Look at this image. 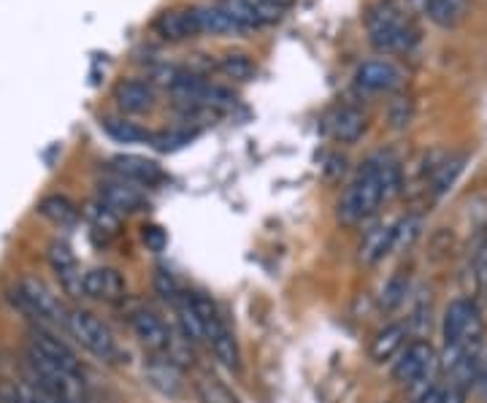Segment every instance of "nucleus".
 Returning <instances> with one entry per match:
<instances>
[{
    "mask_svg": "<svg viewBox=\"0 0 487 403\" xmlns=\"http://www.w3.org/2000/svg\"><path fill=\"white\" fill-rule=\"evenodd\" d=\"M366 30H369V41L374 49L379 52H412L414 44L420 41L417 28L401 14V9L390 0H379L374 4L366 14Z\"/></svg>",
    "mask_w": 487,
    "mask_h": 403,
    "instance_id": "nucleus-1",
    "label": "nucleus"
},
{
    "mask_svg": "<svg viewBox=\"0 0 487 403\" xmlns=\"http://www.w3.org/2000/svg\"><path fill=\"white\" fill-rule=\"evenodd\" d=\"M382 203H385V193H382V182H379V160H377V155H371L363 163L358 179L347 187V193L339 203V219L344 225H361Z\"/></svg>",
    "mask_w": 487,
    "mask_h": 403,
    "instance_id": "nucleus-2",
    "label": "nucleus"
},
{
    "mask_svg": "<svg viewBox=\"0 0 487 403\" xmlns=\"http://www.w3.org/2000/svg\"><path fill=\"white\" fill-rule=\"evenodd\" d=\"M12 301L20 304V309L25 314H30V320H36V322H55V325L60 322V325H65V320H68V312L63 309L57 296L36 277L20 279L17 290L12 293Z\"/></svg>",
    "mask_w": 487,
    "mask_h": 403,
    "instance_id": "nucleus-3",
    "label": "nucleus"
},
{
    "mask_svg": "<svg viewBox=\"0 0 487 403\" xmlns=\"http://www.w3.org/2000/svg\"><path fill=\"white\" fill-rule=\"evenodd\" d=\"M65 328L71 330V336L95 357L100 360H114L117 357V341L111 336V330L87 309H71Z\"/></svg>",
    "mask_w": 487,
    "mask_h": 403,
    "instance_id": "nucleus-4",
    "label": "nucleus"
},
{
    "mask_svg": "<svg viewBox=\"0 0 487 403\" xmlns=\"http://www.w3.org/2000/svg\"><path fill=\"white\" fill-rule=\"evenodd\" d=\"M441 336H444V347L482 339V317L471 298H457L447 306L444 322H441Z\"/></svg>",
    "mask_w": 487,
    "mask_h": 403,
    "instance_id": "nucleus-5",
    "label": "nucleus"
},
{
    "mask_svg": "<svg viewBox=\"0 0 487 403\" xmlns=\"http://www.w3.org/2000/svg\"><path fill=\"white\" fill-rule=\"evenodd\" d=\"M436 349L430 347V341H422V339H417V341H412L404 352H401V357L396 360V365H393V379L398 382V384H417L420 379H425L428 373H430V368L436 365Z\"/></svg>",
    "mask_w": 487,
    "mask_h": 403,
    "instance_id": "nucleus-6",
    "label": "nucleus"
},
{
    "mask_svg": "<svg viewBox=\"0 0 487 403\" xmlns=\"http://www.w3.org/2000/svg\"><path fill=\"white\" fill-rule=\"evenodd\" d=\"M47 260L52 265V271L57 274L60 279V287L79 298L84 296V274L79 271V262H76V254L71 252V246L65 241H52L49 249H47Z\"/></svg>",
    "mask_w": 487,
    "mask_h": 403,
    "instance_id": "nucleus-7",
    "label": "nucleus"
},
{
    "mask_svg": "<svg viewBox=\"0 0 487 403\" xmlns=\"http://www.w3.org/2000/svg\"><path fill=\"white\" fill-rule=\"evenodd\" d=\"M130 328L135 333V339L154 355H166L174 344V336L171 330L166 328V322H162L154 312L149 309H141V312H133L130 314Z\"/></svg>",
    "mask_w": 487,
    "mask_h": 403,
    "instance_id": "nucleus-8",
    "label": "nucleus"
},
{
    "mask_svg": "<svg viewBox=\"0 0 487 403\" xmlns=\"http://www.w3.org/2000/svg\"><path fill=\"white\" fill-rule=\"evenodd\" d=\"M355 84L366 92H393L404 84V73L390 60H369L358 68Z\"/></svg>",
    "mask_w": 487,
    "mask_h": 403,
    "instance_id": "nucleus-9",
    "label": "nucleus"
},
{
    "mask_svg": "<svg viewBox=\"0 0 487 403\" xmlns=\"http://www.w3.org/2000/svg\"><path fill=\"white\" fill-rule=\"evenodd\" d=\"M468 252L471 254L463 268V285L468 296L487 298V230H476Z\"/></svg>",
    "mask_w": 487,
    "mask_h": 403,
    "instance_id": "nucleus-10",
    "label": "nucleus"
},
{
    "mask_svg": "<svg viewBox=\"0 0 487 403\" xmlns=\"http://www.w3.org/2000/svg\"><path fill=\"white\" fill-rule=\"evenodd\" d=\"M84 296L103 304H117L125 298V279L117 268H92L84 274Z\"/></svg>",
    "mask_w": 487,
    "mask_h": 403,
    "instance_id": "nucleus-11",
    "label": "nucleus"
},
{
    "mask_svg": "<svg viewBox=\"0 0 487 403\" xmlns=\"http://www.w3.org/2000/svg\"><path fill=\"white\" fill-rule=\"evenodd\" d=\"M154 33L162 39V41H187V39H196L201 33L198 28V17H196V9H171V12H162L157 20H154Z\"/></svg>",
    "mask_w": 487,
    "mask_h": 403,
    "instance_id": "nucleus-12",
    "label": "nucleus"
},
{
    "mask_svg": "<svg viewBox=\"0 0 487 403\" xmlns=\"http://www.w3.org/2000/svg\"><path fill=\"white\" fill-rule=\"evenodd\" d=\"M143 373H146V382L160 390L162 395H169V398H177L182 395L185 390V382H182V368L177 363H171L166 355H154L146 360L143 365Z\"/></svg>",
    "mask_w": 487,
    "mask_h": 403,
    "instance_id": "nucleus-13",
    "label": "nucleus"
},
{
    "mask_svg": "<svg viewBox=\"0 0 487 403\" xmlns=\"http://www.w3.org/2000/svg\"><path fill=\"white\" fill-rule=\"evenodd\" d=\"M98 198L114 209L117 214H135L146 206V198L141 190H135L130 182L125 179H114V182H103L100 190H98Z\"/></svg>",
    "mask_w": 487,
    "mask_h": 403,
    "instance_id": "nucleus-14",
    "label": "nucleus"
},
{
    "mask_svg": "<svg viewBox=\"0 0 487 403\" xmlns=\"http://www.w3.org/2000/svg\"><path fill=\"white\" fill-rule=\"evenodd\" d=\"M111 174H117V179H125V182H135V184H157L162 179V171L157 163L146 160V158H138V155H119L109 163Z\"/></svg>",
    "mask_w": 487,
    "mask_h": 403,
    "instance_id": "nucleus-15",
    "label": "nucleus"
},
{
    "mask_svg": "<svg viewBox=\"0 0 487 403\" xmlns=\"http://www.w3.org/2000/svg\"><path fill=\"white\" fill-rule=\"evenodd\" d=\"M28 347L36 349L39 355H44L47 360L57 363V365H65V368H71V371H82L79 357L74 355V349H71L65 341H60L55 333H49V330L36 328V330L30 333V344H28Z\"/></svg>",
    "mask_w": 487,
    "mask_h": 403,
    "instance_id": "nucleus-16",
    "label": "nucleus"
},
{
    "mask_svg": "<svg viewBox=\"0 0 487 403\" xmlns=\"http://www.w3.org/2000/svg\"><path fill=\"white\" fill-rule=\"evenodd\" d=\"M114 100L125 114H143L154 106V90L146 81H122L114 90Z\"/></svg>",
    "mask_w": 487,
    "mask_h": 403,
    "instance_id": "nucleus-17",
    "label": "nucleus"
},
{
    "mask_svg": "<svg viewBox=\"0 0 487 403\" xmlns=\"http://www.w3.org/2000/svg\"><path fill=\"white\" fill-rule=\"evenodd\" d=\"M366 124H369L366 114L355 106H344L331 116V133H334V139L342 144H355L363 136Z\"/></svg>",
    "mask_w": 487,
    "mask_h": 403,
    "instance_id": "nucleus-18",
    "label": "nucleus"
},
{
    "mask_svg": "<svg viewBox=\"0 0 487 403\" xmlns=\"http://www.w3.org/2000/svg\"><path fill=\"white\" fill-rule=\"evenodd\" d=\"M425 17L436 25V28H457L465 14H468V0H425L422 6Z\"/></svg>",
    "mask_w": 487,
    "mask_h": 403,
    "instance_id": "nucleus-19",
    "label": "nucleus"
},
{
    "mask_svg": "<svg viewBox=\"0 0 487 403\" xmlns=\"http://www.w3.org/2000/svg\"><path fill=\"white\" fill-rule=\"evenodd\" d=\"M390 252H393V225H377L374 230L366 233V238L358 249V260L371 268L379 260H385Z\"/></svg>",
    "mask_w": 487,
    "mask_h": 403,
    "instance_id": "nucleus-20",
    "label": "nucleus"
},
{
    "mask_svg": "<svg viewBox=\"0 0 487 403\" xmlns=\"http://www.w3.org/2000/svg\"><path fill=\"white\" fill-rule=\"evenodd\" d=\"M406 333H409V328H406L404 322H393V325L382 328V330L374 336L371 347H369L371 360H374V363L393 360V357L401 352V347H404V341H406Z\"/></svg>",
    "mask_w": 487,
    "mask_h": 403,
    "instance_id": "nucleus-21",
    "label": "nucleus"
},
{
    "mask_svg": "<svg viewBox=\"0 0 487 403\" xmlns=\"http://www.w3.org/2000/svg\"><path fill=\"white\" fill-rule=\"evenodd\" d=\"M209 344H212V352H214V357L220 360L222 368H228L230 373H239V371H241L239 341H236V336H233V330H230L228 325H222V328L209 339Z\"/></svg>",
    "mask_w": 487,
    "mask_h": 403,
    "instance_id": "nucleus-22",
    "label": "nucleus"
},
{
    "mask_svg": "<svg viewBox=\"0 0 487 403\" xmlns=\"http://www.w3.org/2000/svg\"><path fill=\"white\" fill-rule=\"evenodd\" d=\"M196 17H198L201 33H212V36H239V33H244L217 4H212V6H198V9H196Z\"/></svg>",
    "mask_w": 487,
    "mask_h": 403,
    "instance_id": "nucleus-23",
    "label": "nucleus"
},
{
    "mask_svg": "<svg viewBox=\"0 0 487 403\" xmlns=\"http://www.w3.org/2000/svg\"><path fill=\"white\" fill-rule=\"evenodd\" d=\"M463 168H465V155H447L444 163L430 176V195L436 201H441L455 187L457 176L463 174Z\"/></svg>",
    "mask_w": 487,
    "mask_h": 403,
    "instance_id": "nucleus-24",
    "label": "nucleus"
},
{
    "mask_svg": "<svg viewBox=\"0 0 487 403\" xmlns=\"http://www.w3.org/2000/svg\"><path fill=\"white\" fill-rule=\"evenodd\" d=\"M39 214L47 217L49 222L60 225V227H71L79 222V209L74 201H68L65 195H47L39 203Z\"/></svg>",
    "mask_w": 487,
    "mask_h": 403,
    "instance_id": "nucleus-25",
    "label": "nucleus"
},
{
    "mask_svg": "<svg viewBox=\"0 0 487 403\" xmlns=\"http://www.w3.org/2000/svg\"><path fill=\"white\" fill-rule=\"evenodd\" d=\"M196 395L201 403H239V398L225 387V382H220L217 376L206 373V371H198L196 373Z\"/></svg>",
    "mask_w": 487,
    "mask_h": 403,
    "instance_id": "nucleus-26",
    "label": "nucleus"
},
{
    "mask_svg": "<svg viewBox=\"0 0 487 403\" xmlns=\"http://www.w3.org/2000/svg\"><path fill=\"white\" fill-rule=\"evenodd\" d=\"M103 130L117 141V144H146L152 141V133L138 127L135 122L119 119V116H106L103 119Z\"/></svg>",
    "mask_w": 487,
    "mask_h": 403,
    "instance_id": "nucleus-27",
    "label": "nucleus"
},
{
    "mask_svg": "<svg viewBox=\"0 0 487 403\" xmlns=\"http://www.w3.org/2000/svg\"><path fill=\"white\" fill-rule=\"evenodd\" d=\"M217 6H220L241 30H255V28H263V25H265L252 0H217Z\"/></svg>",
    "mask_w": 487,
    "mask_h": 403,
    "instance_id": "nucleus-28",
    "label": "nucleus"
},
{
    "mask_svg": "<svg viewBox=\"0 0 487 403\" xmlns=\"http://www.w3.org/2000/svg\"><path fill=\"white\" fill-rule=\"evenodd\" d=\"M174 312H177V322H179V328H182V339H187L190 344L206 341L204 322H201V317L196 314V309H193V304H190L187 296H182V298L174 304Z\"/></svg>",
    "mask_w": 487,
    "mask_h": 403,
    "instance_id": "nucleus-29",
    "label": "nucleus"
},
{
    "mask_svg": "<svg viewBox=\"0 0 487 403\" xmlns=\"http://www.w3.org/2000/svg\"><path fill=\"white\" fill-rule=\"evenodd\" d=\"M87 219H90L92 230H98L103 236H117L122 230V214L109 209L100 198L87 203Z\"/></svg>",
    "mask_w": 487,
    "mask_h": 403,
    "instance_id": "nucleus-30",
    "label": "nucleus"
},
{
    "mask_svg": "<svg viewBox=\"0 0 487 403\" xmlns=\"http://www.w3.org/2000/svg\"><path fill=\"white\" fill-rule=\"evenodd\" d=\"M422 217L420 214H406L393 225V252H409L414 241L422 236Z\"/></svg>",
    "mask_w": 487,
    "mask_h": 403,
    "instance_id": "nucleus-31",
    "label": "nucleus"
},
{
    "mask_svg": "<svg viewBox=\"0 0 487 403\" xmlns=\"http://www.w3.org/2000/svg\"><path fill=\"white\" fill-rule=\"evenodd\" d=\"M409 287H412V279H409V274H404V271H396L387 282H385V287H382V298H379V309L382 312H396L404 301H406V296H409Z\"/></svg>",
    "mask_w": 487,
    "mask_h": 403,
    "instance_id": "nucleus-32",
    "label": "nucleus"
},
{
    "mask_svg": "<svg viewBox=\"0 0 487 403\" xmlns=\"http://www.w3.org/2000/svg\"><path fill=\"white\" fill-rule=\"evenodd\" d=\"M190 298V304H193V309H196V314L201 317V322H204V330H206V341L225 325L222 322V317H220V312H217V304L209 298V296H204V293H190L187 296Z\"/></svg>",
    "mask_w": 487,
    "mask_h": 403,
    "instance_id": "nucleus-33",
    "label": "nucleus"
},
{
    "mask_svg": "<svg viewBox=\"0 0 487 403\" xmlns=\"http://www.w3.org/2000/svg\"><path fill=\"white\" fill-rule=\"evenodd\" d=\"M228 79H233V81H252L255 79V73H257V65L252 63V57H247V55H225L222 60H220V65H217Z\"/></svg>",
    "mask_w": 487,
    "mask_h": 403,
    "instance_id": "nucleus-34",
    "label": "nucleus"
},
{
    "mask_svg": "<svg viewBox=\"0 0 487 403\" xmlns=\"http://www.w3.org/2000/svg\"><path fill=\"white\" fill-rule=\"evenodd\" d=\"M193 139H196L193 130H169V133H157V136H152V147L157 152H177L185 144H190Z\"/></svg>",
    "mask_w": 487,
    "mask_h": 403,
    "instance_id": "nucleus-35",
    "label": "nucleus"
},
{
    "mask_svg": "<svg viewBox=\"0 0 487 403\" xmlns=\"http://www.w3.org/2000/svg\"><path fill=\"white\" fill-rule=\"evenodd\" d=\"M387 119H390V127L393 130H406L414 119V103L409 98H396L390 103V111H387Z\"/></svg>",
    "mask_w": 487,
    "mask_h": 403,
    "instance_id": "nucleus-36",
    "label": "nucleus"
},
{
    "mask_svg": "<svg viewBox=\"0 0 487 403\" xmlns=\"http://www.w3.org/2000/svg\"><path fill=\"white\" fill-rule=\"evenodd\" d=\"M154 290H157L160 298H166V301H171V304H177V301L182 298V290H179L174 274L166 271V268H157V271H154Z\"/></svg>",
    "mask_w": 487,
    "mask_h": 403,
    "instance_id": "nucleus-37",
    "label": "nucleus"
},
{
    "mask_svg": "<svg viewBox=\"0 0 487 403\" xmlns=\"http://www.w3.org/2000/svg\"><path fill=\"white\" fill-rule=\"evenodd\" d=\"M141 238H143V244H146L149 252H162V249L169 246V233L162 230L160 225H146L143 233H141Z\"/></svg>",
    "mask_w": 487,
    "mask_h": 403,
    "instance_id": "nucleus-38",
    "label": "nucleus"
},
{
    "mask_svg": "<svg viewBox=\"0 0 487 403\" xmlns=\"http://www.w3.org/2000/svg\"><path fill=\"white\" fill-rule=\"evenodd\" d=\"M476 392H479V400L487 403V357L482 360V368H479V376H476Z\"/></svg>",
    "mask_w": 487,
    "mask_h": 403,
    "instance_id": "nucleus-39",
    "label": "nucleus"
},
{
    "mask_svg": "<svg viewBox=\"0 0 487 403\" xmlns=\"http://www.w3.org/2000/svg\"><path fill=\"white\" fill-rule=\"evenodd\" d=\"M414 403H444V390L441 387H428Z\"/></svg>",
    "mask_w": 487,
    "mask_h": 403,
    "instance_id": "nucleus-40",
    "label": "nucleus"
},
{
    "mask_svg": "<svg viewBox=\"0 0 487 403\" xmlns=\"http://www.w3.org/2000/svg\"><path fill=\"white\" fill-rule=\"evenodd\" d=\"M468 392L465 390H457V387H447L444 390V403H465Z\"/></svg>",
    "mask_w": 487,
    "mask_h": 403,
    "instance_id": "nucleus-41",
    "label": "nucleus"
},
{
    "mask_svg": "<svg viewBox=\"0 0 487 403\" xmlns=\"http://www.w3.org/2000/svg\"><path fill=\"white\" fill-rule=\"evenodd\" d=\"M265 4H271V6H276V9H282V12H284V9L292 4V0H265Z\"/></svg>",
    "mask_w": 487,
    "mask_h": 403,
    "instance_id": "nucleus-42",
    "label": "nucleus"
}]
</instances>
